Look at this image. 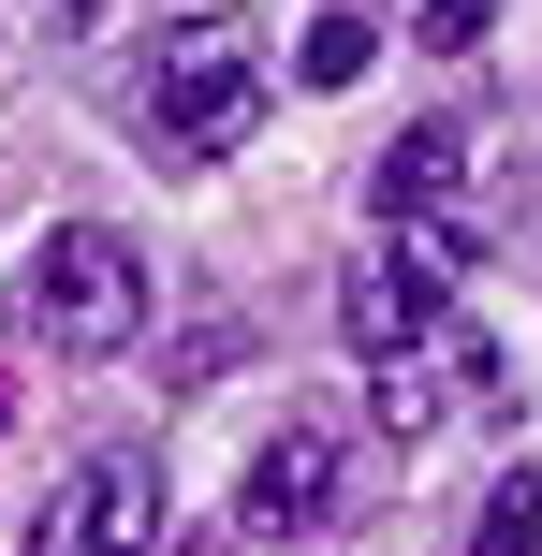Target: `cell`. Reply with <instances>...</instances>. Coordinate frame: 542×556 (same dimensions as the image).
<instances>
[{
  "mask_svg": "<svg viewBox=\"0 0 542 556\" xmlns=\"http://www.w3.org/2000/svg\"><path fill=\"white\" fill-rule=\"evenodd\" d=\"M250 117H264V45L250 29L235 15L162 29V59H147V147H162V162H235Z\"/></svg>",
  "mask_w": 542,
  "mask_h": 556,
  "instance_id": "cell-1",
  "label": "cell"
},
{
  "mask_svg": "<svg viewBox=\"0 0 542 556\" xmlns=\"http://www.w3.org/2000/svg\"><path fill=\"white\" fill-rule=\"evenodd\" d=\"M15 307H29L45 352L103 366V352H133V337H147V250H133V235H103V220H59L45 250H29Z\"/></svg>",
  "mask_w": 542,
  "mask_h": 556,
  "instance_id": "cell-2",
  "label": "cell"
},
{
  "mask_svg": "<svg viewBox=\"0 0 542 556\" xmlns=\"http://www.w3.org/2000/svg\"><path fill=\"white\" fill-rule=\"evenodd\" d=\"M338 513H352V410L264 425V454L235 469V528H250V542H323Z\"/></svg>",
  "mask_w": 542,
  "mask_h": 556,
  "instance_id": "cell-3",
  "label": "cell"
},
{
  "mask_svg": "<svg viewBox=\"0 0 542 556\" xmlns=\"http://www.w3.org/2000/svg\"><path fill=\"white\" fill-rule=\"evenodd\" d=\"M162 542V454H88L45 513H29L15 556H147Z\"/></svg>",
  "mask_w": 542,
  "mask_h": 556,
  "instance_id": "cell-4",
  "label": "cell"
},
{
  "mask_svg": "<svg viewBox=\"0 0 542 556\" xmlns=\"http://www.w3.org/2000/svg\"><path fill=\"white\" fill-rule=\"evenodd\" d=\"M367 205L381 220H469V132L455 117H411V132L367 162Z\"/></svg>",
  "mask_w": 542,
  "mask_h": 556,
  "instance_id": "cell-5",
  "label": "cell"
},
{
  "mask_svg": "<svg viewBox=\"0 0 542 556\" xmlns=\"http://www.w3.org/2000/svg\"><path fill=\"white\" fill-rule=\"evenodd\" d=\"M455 556H542V469H499V498L469 513Z\"/></svg>",
  "mask_w": 542,
  "mask_h": 556,
  "instance_id": "cell-6",
  "label": "cell"
},
{
  "mask_svg": "<svg viewBox=\"0 0 542 556\" xmlns=\"http://www.w3.org/2000/svg\"><path fill=\"white\" fill-rule=\"evenodd\" d=\"M367 45H381L367 15H308V45H293V74H308V88H352V74H367Z\"/></svg>",
  "mask_w": 542,
  "mask_h": 556,
  "instance_id": "cell-7",
  "label": "cell"
},
{
  "mask_svg": "<svg viewBox=\"0 0 542 556\" xmlns=\"http://www.w3.org/2000/svg\"><path fill=\"white\" fill-rule=\"evenodd\" d=\"M484 29H499V0H426V45H440V59H469Z\"/></svg>",
  "mask_w": 542,
  "mask_h": 556,
  "instance_id": "cell-8",
  "label": "cell"
},
{
  "mask_svg": "<svg viewBox=\"0 0 542 556\" xmlns=\"http://www.w3.org/2000/svg\"><path fill=\"white\" fill-rule=\"evenodd\" d=\"M45 15H59V29H88V15H103V0H45Z\"/></svg>",
  "mask_w": 542,
  "mask_h": 556,
  "instance_id": "cell-9",
  "label": "cell"
},
{
  "mask_svg": "<svg viewBox=\"0 0 542 556\" xmlns=\"http://www.w3.org/2000/svg\"><path fill=\"white\" fill-rule=\"evenodd\" d=\"M0 425H15V395H0Z\"/></svg>",
  "mask_w": 542,
  "mask_h": 556,
  "instance_id": "cell-10",
  "label": "cell"
}]
</instances>
